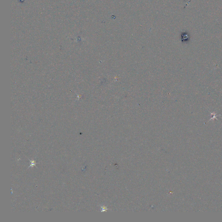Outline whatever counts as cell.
Listing matches in <instances>:
<instances>
[{
  "mask_svg": "<svg viewBox=\"0 0 222 222\" xmlns=\"http://www.w3.org/2000/svg\"><path fill=\"white\" fill-rule=\"evenodd\" d=\"M210 114H211V115L212 116V117L211 118L209 121L211 120L212 119L214 120L216 119V120H218V119H217V117L218 116H221V115H217V114H216V113H213V112H210Z\"/></svg>",
  "mask_w": 222,
  "mask_h": 222,
  "instance_id": "cell-1",
  "label": "cell"
},
{
  "mask_svg": "<svg viewBox=\"0 0 222 222\" xmlns=\"http://www.w3.org/2000/svg\"><path fill=\"white\" fill-rule=\"evenodd\" d=\"M30 161L31 162V165L29 166V168L31 167H33L34 166L36 167V161H35L34 160H30Z\"/></svg>",
  "mask_w": 222,
  "mask_h": 222,
  "instance_id": "cell-2",
  "label": "cell"
}]
</instances>
